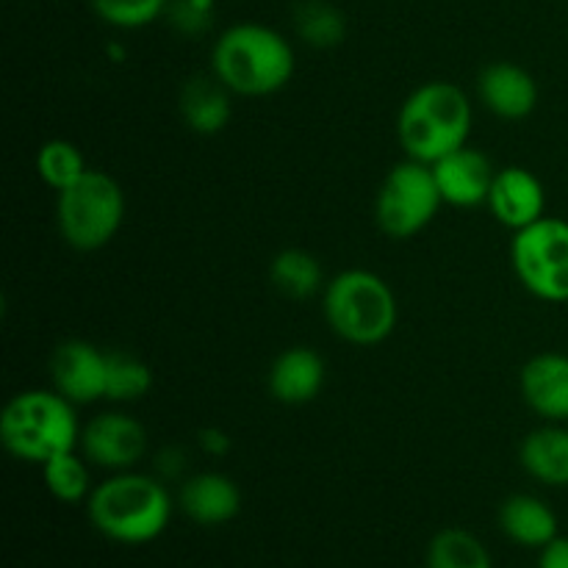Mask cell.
Segmentation results:
<instances>
[{"instance_id":"obj_28","label":"cell","mask_w":568,"mask_h":568,"mask_svg":"<svg viewBox=\"0 0 568 568\" xmlns=\"http://www.w3.org/2000/svg\"><path fill=\"white\" fill-rule=\"evenodd\" d=\"M538 568H568V536H558L541 549Z\"/></svg>"},{"instance_id":"obj_16","label":"cell","mask_w":568,"mask_h":568,"mask_svg":"<svg viewBox=\"0 0 568 568\" xmlns=\"http://www.w3.org/2000/svg\"><path fill=\"white\" fill-rule=\"evenodd\" d=\"M183 516L200 527L227 525L242 510V488L222 471H200L181 486Z\"/></svg>"},{"instance_id":"obj_12","label":"cell","mask_w":568,"mask_h":568,"mask_svg":"<svg viewBox=\"0 0 568 568\" xmlns=\"http://www.w3.org/2000/svg\"><path fill=\"white\" fill-rule=\"evenodd\" d=\"M486 205L499 225L516 233L547 216V192L536 172L527 166H503L494 175Z\"/></svg>"},{"instance_id":"obj_18","label":"cell","mask_w":568,"mask_h":568,"mask_svg":"<svg viewBox=\"0 0 568 568\" xmlns=\"http://www.w3.org/2000/svg\"><path fill=\"white\" fill-rule=\"evenodd\" d=\"M499 530L525 549H544L560 536L558 514L532 494H514L499 505Z\"/></svg>"},{"instance_id":"obj_27","label":"cell","mask_w":568,"mask_h":568,"mask_svg":"<svg viewBox=\"0 0 568 568\" xmlns=\"http://www.w3.org/2000/svg\"><path fill=\"white\" fill-rule=\"evenodd\" d=\"M166 17L181 33H203L214 20V0H170Z\"/></svg>"},{"instance_id":"obj_24","label":"cell","mask_w":568,"mask_h":568,"mask_svg":"<svg viewBox=\"0 0 568 568\" xmlns=\"http://www.w3.org/2000/svg\"><path fill=\"white\" fill-rule=\"evenodd\" d=\"M42 477L48 491L53 494L59 503H67V505L87 503L89 494H92L94 488L87 458H83V453L78 455V449L55 455V458H50L48 464H42Z\"/></svg>"},{"instance_id":"obj_21","label":"cell","mask_w":568,"mask_h":568,"mask_svg":"<svg viewBox=\"0 0 568 568\" xmlns=\"http://www.w3.org/2000/svg\"><path fill=\"white\" fill-rule=\"evenodd\" d=\"M292 20L297 37L316 50L338 48L347 37V17L331 0H300Z\"/></svg>"},{"instance_id":"obj_29","label":"cell","mask_w":568,"mask_h":568,"mask_svg":"<svg viewBox=\"0 0 568 568\" xmlns=\"http://www.w3.org/2000/svg\"><path fill=\"white\" fill-rule=\"evenodd\" d=\"M197 438L203 453L209 455H225L231 449V436L225 430H220V427H205V430H200Z\"/></svg>"},{"instance_id":"obj_19","label":"cell","mask_w":568,"mask_h":568,"mask_svg":"<svg viewBox=\"0 0 568 568\" xmlns=\"http://www.w3.org/2000/svg\"><path fill=\"white\" fill-rule=\"evenodd\" d=\"M521 469L549 488H568V427L547 422L527 433L519 447Z\"/></svg>"},{"instance_id":"obj_22","label":"cell","mask_w":568,"mask_h":568,"mask_svg":"<svg viewBox=\"0 0 568 568\" xmlns=\"http://www.w3.org/2000/svg\"><path fill=\"white\" fill-rule=\"evenodd\" d=\"M427 568H494L486 544L469 530L447 527L427 549Z\"/></svg>"},{"instance_id":"obj_10","label":"cell","mask_w":568,"mask_h":568,"mask_svg":"<svg viewBox=\"0 0 568 568\" xmlns=\"http://www.w3.org/2000/svg\"><path fill=\"white\" fill-rule=\"evenodd\" d=\"M50 381L61 397L72 405H89L105 399L109 381V353L83 338H67L50 355Z\"/></svg>"},{"instance_id":"obj_14","label":"cell","mask_w":568,"mask_h":568,"mask_svg":"<svg viewBox=\"0 0 568 568\" xmlns=\"http://www.w3.org/2000/svg\"><path fill=\"white\" fill-rule=\"evenodd\" d=\"M519 392L544 422H568V355L538 353L521 366Z\"/></svg>"},{"instance_id":"obj_5","label":"cell","mask_w":568,"mask_h":568,"mask_svg":"<svg viewBox=\"0 0 568 568\" xmlns=\"http://www.w3.org/2000/svg\"><path fill=\"white\" fill-rule=\"evenodd\" d=\"M325 322L342 342L377 347L394 333L399 305L392 286L369 270H344L322 292Z\"/></svg>"},{"instance_id":"obj_6","label":"cell","mask_w":568,"mask_h":568,"mask_svg":"<svg viewBox=\"0 0 568 568\" xmlns=\"http://www.w3.org/2000/svg\"><path fill=\"white\" fill-rule=\"evenodd\" d=\"M125 222V192L109 172L87 175L55 197V225L67 247L94 253L114 242Z\"/></svg>"},{"instance_id":"obj_15","label":"cell","mask_w":568,"mask_h":568,"mask_svg":"<svg viewBox=\"0 0 568 568\" xmlns=\"http://www.w3.org/2000/svg\"><path fill=\"white\" fill-rule=\"evenodd\" d=\"M327 366L316 349L288 347L272 361L270 372H266V386H270L272 399L281 405H308L325 388Z\"/></svg>"},{"instance_id":"obj_8","label":"cell","mask_w":568,"mask_h":568,"mask_svg":"<svg viewBox=\"0 0 568 568\" xmlns=\"http://www.w3.org/2000/svg\"><path fill=\"white\" fill-rule=\"evenodd\" d=\"M510 266L521 286L544 303H568V222L541 216L516 231Z\"/></svg>"},{"instance_id":"obj_7","label":"cell","mask_w":568,"mask_h":568,"mask_svg":"<svg viewBox=\"0 0 568 568\" xmlns=\"http://www.w3.org/2000/svg\"><path fill=\"white\" fill-rule=\"evenodd\" d=\"M444 205L430 164L405 159L383 178L375 197V222L388 239H414L436 220Z\"/></svg>"},{"instance_id":"obj_4","label":"cell","mask_w":568,"mask_h":568,"mask_svg":"<svg viewBox=\"0 0 568 568\" xmlns=\"http://www.w3.org/2000/svg\"><path fill=\"white\" fill-rule=\"evenodd\" d=\"M0 442L26 464H48L61 453L78 449L81 425H78L75 405L59 392L31 388L20 392L6 403L0 414Z\"/></svg>"},{"instance_id":"obj_23","label":"cell","mask_w":568,"mask_h":568,"mask_svg":"<svg viewBox=\"0 0 568 568\" xmlns=\"http://www.w3.org/2000/svg\"><path fill=\"white\" fill-rule=\"evenodd\" d=\"M155 377L144 358L128 349L109 353V381H105V399L111 403H139L150 394Z\"/></svg>"},{"instance_id":"obj_1","label":"cell","mask_w":568,"mask_h":568,"mask_svg":"<svg viewBox=\"0 0 568 568\" xmlns=\"http://www.w3.org/2000/svg\"><path fill=\"white\" fill-rule=\"evenodd\" d=\"M294 48L277 28L236 22L211 48V72L242 98H270L294 78Z\"/></svg>"},{"instance_id":"obj_26","label":"cell","mask_w":568,"mask_h":568,"mask_svg":"<svg viewBox=\"0 0 568 568\" xmlns=\"http://www.w3.org/2000/svg\"><path fill=\"white\" fill-rule=\"evenodd\" d=\"M89 3L105 26L136 31L164 17L170 0H89Z\"/></svg>"},{"instance_id":"obj_25","label":"cell","mask_w":568,"mask_h":568,"mask_svg":"<svg viewBox=\"0 0 568 568\" xmlns=\"http://www.w3.org/2000/svg\"><path fill=\"white\" fill-rule=\"evenodd\" d=\"M37 172L42 183H48L55 194L70 189L89 172L81 148L67 139H50L37 153Z\"/></svg>"},{"instance_id":"obj_2","label":"cell","mask_w":568,"mask_h":568,"mask_svg":"<svg viewBox=\"0 0 568 568\" xmlns=\"http://www.w3.org/2000/svg\"><path fill=\"white\" fill-rule=\"evenodd\" d=\"M87 514L94 530L114 544L142 547L155 541L172 519V497L164 483L139 471H114L92 488Z\"/></svg>"},{"instance_id":"obj_9","label":"cell","mask_w":568,"mask_h":568,"mask_svg":"<svg viewBox=\"0 0 568 568\" xmlns=\"http://www.w3.org/2000/svg\"><path fill=\"white\" fill-rule=\"evenodd\" d=\"M78 449L89 464L111 471H131L148 453V430L122 410H105L81 427Z\"/></svg>"},{"instance_id":"obj_20","label":"cell","mask_w":568,"mask_h":568,"mask_svg":"<svg viewBox=\"0 0 568 568\" xmlns=\"http://www.w3.org/2000/svg\"><path fill=\"white\" fill-rule=\"evenodd\" d=\"M270 283L281 297L305 303L314 294L325 292V270L308 250L286 247L270 261Z\"/></svg>"},{"instance_id":"obj_13","label":"cell","mask_w":568,"mask_h":568,"mask_svg":"<svg viewBox=\"0 0 568 568\" xmlns=\"http://www.w3.org/2000/svg\"><path fill=\"white\" fill-rule=\"evenodd\" d=\"M477 94L499 120H527L538 105V81L516 61H494L477 75Z\"/></svg>"},{"instance_id":"obj_17","label":"cell","mask_w":568,"mask_h":568,"mask_svg":"<svg viewBox=\"0 0 568 568\" xmlns=\"http://www.w3.org/2000/svg\"><path fill=\"white\" fill-rule=\"evenodd\" d=\"M231 89L211 72V75L189 78L178 94V109L183 122L197 136H216L227 128L233 114Z\"/></svg>"},{"instance_id":"obj_11","label":"cell","mask_w":568,"mask_h":568,"mask_svg":"<svg viewBox=\"0 0 568 568\" xmlns=\"http://www.w3.org/2000/svg\"><path fill=\"white\" fill-rule=\"evenodd\" d=\"M430 166L433 175H436L438 192H442L447 205H455V209H477V205L488 203L497 170H494L491 159L483 150L464 144V148L444 155L442 161H436Z\"/></svg>"},{"instance_id":"obj_3","label":"cell","mask_w":568,"mask_h":568,"mask_svg":"<svg viewBox=\"0 0 568 568\" xmlns=\"http://www.w3.org/2000/svg\"><path fill=\"white\" fill-rule=\"evenodd\" d=\"M471 100L458 83L427 81L405 98L397 114V139L405 155L436 164L469 142Z\"/></svg>"}]
</instances>
